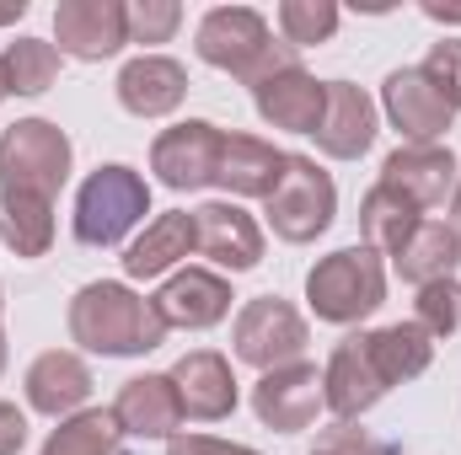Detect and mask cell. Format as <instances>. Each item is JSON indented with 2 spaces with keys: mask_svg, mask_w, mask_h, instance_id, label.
<instances>
[{
  "mask_svg": "<svg viewBox=\"0 0 461 455\" xmlns=\"http://www.w3.org/2000/svg\"><path fill=\"white\" fill-rule=\"evenodd\" d=\"M194 252L226 273H252L263 263V226L241 204H199L194 210Z\"/></svg>",
  "mask_w": 461,
  "mask_h": 455,
  "instance_id": "obj_14",
  "label": "cell"
},
{
  "mask_svg": "<svg viewBox=\"0 0 461 455\" xmlns=\"http://www.w3.org/2000/svg\"><path fill=\"white\" fill-rule=\"evenodd\" d=\"M381 108H386L392 129H397L408 145H440L446 129H451V118H456L451 108H446V97L424 81L419 65H402V70L386 76V86H381Z\"/></svg>",
  "mask_w": 461,
  "mask_h": 455,
  "instance_id": "obj_13",
  "label": "cell"
},
{
  "mask_svg": "<svg viewBox=\"0 0 461 455\" xmlns=\"http://www.w3.org/2000/svg\"><path fill=\"white\" fill-rule=\"evenodd\" d=\"M27 407L43 413V418H76L86 413V397H92V370L81 353L70 348H49L27 364Z\"/></svg>",
  "mask_w": 461,
  "mask_h": 455,
  "instance_id": "obj_17",
  "label": "cell"
},
{
  "mask_svg": "<svg viewBox=\"0 0 461 455\" xmlns=\"http://www.w3.org/2000/svg\"><path fill=\"white\" fill-rule=\"evenodd\" d=\"M0 311H5V295H0Z\"/></svg>",
  "mask_w": 461,
  "mask_h": 455,
  "instance_id": "obj_42",
  "label": "cell"
},
{
  "mask_svg": "<svg viewBox=\"0 0 461 455\" xmlns=\"http://www.w3.org/2000/svg\"><path fill=\"white\" fill-rule=\"evenodd\" d=\"M0 375H5V333H0Z\"/></svg>",
  "mask_w": 461,
  "mask_h": 455,
  "instance_id": "obj_40",
  "label": "cell"
},
{
  "mask_svg": "<svg viewBox=\"0 0 461 455\" xmlns=\"http://www.w3.org/2000/svg\"><path fill=\"white\" fill-rule=\"evenodd\" d=\"M5 97H11V92H5V76H0V103H5Z\"/></svg>",
  "mask_w": 461,
  "mask_h": 455,
  "instance_id": "obj_41",
  "label": "cell"
},
{
  "mask_svg": "<svg viewBox=\"0 0 461 455\" xmlns=\"http://www.w3.org/2000/svg\"><path fill=\"white\" fill-rule=\"evenodd\" d=\"M59 43H43V38H16L5 43L0 54V76H5V92L11 97H43L54 81H59Z\"/></svg>",
  "mask_w": 461,
  "mask_h": 455,
  "instance_id": "obj_28",
  "label": "cell"
},
{
  "mask_svg": "<svg viewBox=\"0 0 461 455\" xmlns=\"http://www.w3.org/2000/svg\"><path fill=\"white\" fill-rule=\"evenodd\" d=\"M38 455H118V418L113 407H86L76 418H59V429L43 440Z\"/></svg>",
  "mask_w": 461,
  "mask_h": 455,
  "instance_id": "obj_29",
  "label": "cell"
},
{
  "mask_svg": "<svg viewBox=\"0 0 461 455\" xmlns=\"http://www.w3.org/2000/svg\"><path fill=\"white\" fill-rule=\"evenodd\" d=\"M413 327H424L429 338H451L461 327V284L456 279H440V284H424L419 300H413Z\"/></svg>",
  "mask_w": 461,
  "mask_h": 455,
  "instance_id": "obj_31",
  "label": "cell"
},
{
  "mask_svg": "<svg viewBox=\"0 0 461 455\" xmlns=\"http://www.w3.org/2000/svg\"><path fill=\"white\" fill-rule=\"evenodd\" d=\"M172 386H177V402H183V418L194 424H221L236 413V375H230V359L215 348H194L172 364Z\"/></svg>",
  "mask_w": 461,
  "mask_h": 455,
  "instance_id": "obj_16",
  "label": "cell"
},
{
  "mask_svg": "<svg viewBox=\"0 0 461 455\" xmlns=\"http://www.w3.org/2000/svg\"><path fill=\"white\" fill-rule=\"evenodd\" d=\"M221 129L210 118H188V123H172L156 134L150 145V172L161 188L172 193H199L215 183V166H221Z\"/></svg>",
  "mask_w": 461,
  "mask_h": 455,
  "instance_id": "obj_7",
  "label": "cell"
},
{
  "mask_svg": "<svg viewBox=\"0 0 461 455\" xmlns=\"http://www.w3.org/2000/svg\"><path fill=\"white\" fill-rule=\"evenodd\" d=\"M397 279L402 284H440V279H456L461 268V236L446 220H419V230L402 241V252L392 257Z\"/></svg>",
  "mask_w": 461,
  "mask_h": 455,
  "instance_id": "obj_24",
  "label": "cell"
},
{
  "mask_svg": "<svg viewBox=\"0 0 461 455\" xmlns=\"http://www.w3.org/2000/svg\"><path fill=\"white\" fill-rule=\"evenodd\" d=\"M194 252V215L188 210H167L123 246V273L129 279H167L177 273V263Z\"/></svg>",
  "mask_w": 461,
  "mask_h": 455,
  "instance_id": "obj_23",
  "label": "cell"
},
{
  "mask_svg": "<svg viewBox=\"0 0 461 455\" xmlns=\"http://www.w3.org/2000/svg\"><path fill=\"white\" fill-rule=\"evenodd\" d=\"M188 97V70L167 54H140L118 70V103L134 118H167Z\"/></svg>",
  "mask_w": 461,
  "mask_h": 455,
  "instance_id": "obj_21",
  "label": "cell"
},
{
  "mask_svg": "<svg viewBox=\"0 0 461 455\" xmlns=\"http://www.w3.org/2000/svg\"><path fill=\"white\" fill-rule=\"evenodd\" d=\"M386 391H392V386L381 380V370H375V359H370V338H365V333H348V338L333 348L328 370H322L328 413H333L339 424H354V418L370 413Z\"/></svg>",
  "mask_w": 461,
  "mask_h": 455,
  "instance_id": "obj_15",
  "label": "cell"
},
{
  "mask_svg": "<svg viewBox=\"0 0 461 455\" xmlns=\"http://www.w3.org/2000/svg\"><path fill=\"white\" fill-rule=\"evenodd\" d=\"M456 177H461V166L451 156V145H397L381 161V188L402 193L419 215L446 204V193H456Z\"/></svg>",
  "mask_w": 461,
  "mask_h": 455,
  "instance_id": "obj_12",
  "label": "cell"
},
{
  "mask_svg": "<svg viewBox=\"0 0 461 455\" xmlns=\"http://www.w3.org/2000/svg\"><path fill=\"white\" fill-rule=\"evenodd\" d=\"M16 16H27V0H11V5H0V27H5V22H16Z\"/></svg>",
  "mask_w": 461,
  "mask_h": 455,
  "instance_id": "obj_38",
  "label": "cell"
},
{
  "mask_svg": "<svg viewBox=\"0 0 461 455\" xmlns=\"http://www.w3.org/2000/svg\"><path fill=\"white\" fill-rule=\"evenodd\" d=\"M252 103H258L263 123H274L285 134H317L322 108H328V81H317L306 65H295V70H279L274 81L252 86Z\"/></svg>",
  "mask_w": 461,
  "mask_h": 455,
  "instance_id": "obj_18",
  "label": "cell"
},
{
  "mask_svg": "<svg viewBox=\"0 0 461 455\" xmlns=\"http://www.w3.org/2000/svg\"><path fill=\"white\" fill-rule=\"evenodd\" d=\"M263 204H268L263 215H268V226H274L279 241L306 246V241H317L322 230L333 226V215H339V188H333V177H328L312 156H290L279 188H274Z\"/></svg>",
  "mask_w": 461,
  "mask_h": 455,
  "instance_id": "obj_5",
  "label": "cell"
},
{
  "mask_svg": "<svg viewBox=\"0 0 461 455\" xmlns=\"http://www.w3.org/2000/svg\"><path fill=\"white\" fill-rule=\"evenodd\" d=\"M129 43H167L183 27V5L177 0H129Z\"/></svg>",
  "mask_w": 461,
  "mask_h": 455,
  "instance_id": "obj_32",
  "label": "cell"
},
{
  "mask_svg": "<svg viewBox=\"0 0 461 455\" xmlns=\"http://www.w3.org/2000/svg\"><path fill=\"white\" fill-rule=\"evenodd\" d=\"M145 215H150V183L134 166L108 161L76 193V241L81 246H118V241H129V230Z\"/></svg>",
  "mask_w": 461,
  "mask_h": 455,
  "instance_id": "obj_4",
  "label": "cell"
},
{
  "mask_svg": "<svg viewBox=\"0 0 461 455\" xmlns=\"http://www.w3.org/2000/svg\"><path fill=\"white\" fill-rule=\"evenodd\" d=\"M322 156L333 161H359L375 145V103L354 86V81H328V108H322V129L312 134Z\"/></svg>",
  "mask_w": 461,
  "mask_h": 455,
  "instance_id": "obj_22",
  "label": "cell"
},
{
  "mask_svg": "<svg viewBox=\"0 0 461 455\" xmlns=\"http://www.w3.org/2000/svg\"><path fill=\"white\" fill-rule=\"evenodd\" d=\"M424 81L446 97V108L451 113H461V38H440L429 54H424Z\"/></svg>",
  "mask_w": 461,
  "mask_h": 455,
  "instance_id": "obj_33",
  "label": "cell"
},
{
  "mask_svg": "<svg viewBox=\"0 0 461 455\" xmlns=\"http://www.w3.org/2000/svg\"><path fill=\"white\" fill-rule=\"evenodd\" d=\"M118 434H134V440H177L183 429V402H177V386L172 375H134L123 380L113 402Z\"/></svg>",
  "mask_w": 461,
  "mask_h": 455,
  "instance_id": "obj_19",
  "label": "cell"
},
{
  "mask_svg": "<svg viewBox=\"0 0 461 455\" xmlns=\"http://www.w3.org/2000/svg\"><path fill=\"white\" fill-rule=\"evenodd\" d=\"M70 134L49 118H16L0 134V193H27V199H49L70 183Z\"/></svg>",
  "mask_w": 461,
  "mask_h": 455,
  "instance_id": "obj_3",
  "label": "cell"
},
{
  "mask_svg": "<svg viewBox=\"0 0 461 455\" xmlns=\"http://www.w3.org/2000/svg\"><path fill=\"white\" fill-rule=\"evenodd\" d=\"M167 455H258V451L230 445V440H210V434H177V440H167Z\"/></svg>",
  "mask_w": 461,
  "mask_h": 455,
  "instance_id": "obj_35",
  "label": "cell"
},
{
  "mask_svg": "<svg viewBox=\"0 0 461 455\" xmlns=\"http://www.w3.org/2000/svg\"><path fill=\"white\" fill-rule=\"evenodd\" d=\"M268 43H274V32H268V22L252 5H215V11H204V22L194 32L199 59L215 65V70H226V76H236V81L252 76V65L263 59Z\"/></svg>",
  "mask_w": 461,
  "mask_h": 455,
  "instance_id": "obj_9",
  "label": "cell"
},
{
  "mask_svg": "<svg viewBox=\"0 0 461 455\" xmlns=\"http://www.w3.org/2000/svg\"><path fill=\"white\" fill-rule=\"evenodd\" d=\"M386 300V268L381 252L370 246H339L328 257H317V268L306 273V306L317 311V322H365L370 311H381Z\"/></svg>",
  "mask_w": 461,
  "mask_h": 455,
  "instance_id": "obj_2",
  "label": "cell"
},
{
  "mask_svg": "<svg viewBox=\"0 0 461 455\" xmlns=\"http://www.w3.org/2000/svg\"><path fill=\"white\" fill-rule=\"evenodd\" d=\"M0 241L16 257H43L54 246V204L27 193H0Z\"/></svg>",
  "mask_w": 461,
  "mask_h": 455,
  "instance_id": "obj_27",
  "label": "cell"
},
{
  "mask_svg": "<svg viewBox=\"0 0 461 455\" xmlns=\"http://www.w3.org/2000/svg\"><path fill=\"white\" fill-rule=\"evenodd\" d=\"M306 317L290 306V300H279V295H258V300H247L241 311H236V322H230V348H236V359L241 364H252V370H285V364H301V353H306Z\"/></svg>",
  "mask_w": 461,
  "mask_h": 455,
  "instance_id": "obj_6",
  "label": "cell"
},
{
  "mask_svg": "<svg viewBox=\"0 0 461 455\" xmlns=\"http://www.w3.org/2000/svg\"><path fill=\"white\" fill-rule=\"evenodd\" d=\"M27 445V418L16 402H0V455H22Z\"/></svg>",
  "mask_w": 461,
  "mask_h": 455,
  "instance_id": "obj_36",
  "label": "cell"
},
{
  "mask_svg": "<svg viewBox=\"0 0 461 455\" xmlns=\"http://www.w3.org/2000/svg\"><path fill=\"white\" fill-rule=\"evenodd\" d=\"M252 413H258L263 429H279V434H301V429H312V424L328 413L322 370L301 359V364H285V370L258 375V386H252Z\"/></svg>",
  "mask_w": 461,
  "mask_h": 455,
  "instance_id": "obj_8",
  "label": "cell"
},
{
  "mask_svg": "<svg viewBox=\"0 0 461 455\" xmlns=\"http://www.w3.org/2000/svg\"><path fill=\"white\" fill-rule=\"evenodd\" d=\"M290 150L258 139V134H226L221 139V166H215V188H226L230 199H268L285 177Z\"/></svg>",
  "mask_w": 461,
  "mask_h": 455,
  "instance_id": "obj_20",
  "label": "cell"
},
{
  "mask_svg": "<svg viewBox=\"0 0 461 455\" xmlns=\"http://www.w3.org/2000/svg\"><path fill=\"white\" fill-rule=\"evenodd\" d=\"M54 38H59V54H70V59H86V65L113 59L129 43L123 0H59L54 5Z\"/></svg>",
  "mask_w": 461,
  "mask_h": 455,
  "instance_id": "obj_11",
  "label": "cell"
},
{
  "mask_svg": "<svg viewBox=\"0 0 461 455\" xmlns=\"http://www.w3.org/2000/svg\"><path fill=\"white\" fill-rule=\"evenodd\" d=\"M419 210L402 199V193H392V188H370L365 193V204H359V236H365V246L370 252H381V257H397L402 252V241L419 230Z\"/></svg>",
  "mask_w": 461,
  "mask_h": 455,
  "instance_id": "obj_26",
  "label": "cell"
},
{
  "mask_svg": "<svg viewBox=\"0 0 461 455\" xmlns=\"http://www.w3.org/2000/svg\"><path fill=\"white\" fill-rule=\"evenodd\" d=\"M312 455H392L381 440H370L365 429H348V424H339V429H328L322 440H317V451Z\"/></svg>",
  "mask_w": 461,
  "mask_h": 455,
  "instance_id": "obj_34",
  "label": "cell"
},
{
  "mask_svg": "<svg viewBox=\"0 0 461 455\" xmlns=\"http://www.w3.org/2000/svg\"><path fill=\"white\" fill-rule=\"evenodd\" d=\"M365 338H370V359H375V370H381L386 386L419 380L435 364V338L424 327H413V322H392V327H375Z\"/></svg>",
  "mask_w": 461,
  "mask_h": 455,
  "instance_id": "obj_25",
  "label": "cell"
},
{
  "mask_svg": "<svg viewBox=\"0 0 461 455\" xmlns=\"http://www.w3.org/2000/svg\"><path fill=\"white\" fill-rule=\"evenodd\" d=\"M65 322H70V343H81L86 353H103V359H140L167 343V322L156 317V306L118 279H97V284L76 290Z\"/></svg>",
  "mask_w": 461,
  "mask_h": 455,
  "instance_id": "obj_1",
  "label": "cell"
},
{
  "mask_svg": "<svg viewBox=\"0 0 461 455\" xmlns=\"http://www.w3.org/2000/svg\"><path fill=\"white\" fill-rule=\"evenodd\" d=\"M279 32L290 49H317L339 32V5L333 0H285L279 5Z\"/></svg>",
  "mask_w": 461,
  "mask_h": 455,
  "instance_id": "obj_30",
  "label": "cell"
},
{
  "mask_svg": "<svg viewBox=\"0 0 461 455\" xmlns=\"http://www.w3.org/2000/svg\"><path fill=\"white\" fill-rule=\"evenodd\" d=\"M424 16H429V22H451V27H461V5H440V0H424Z\"/></svg>",
  "mask_w": 461,
  "mask_h": 455,
  "instance_id": "obj_37",
  "label": "cell"
},
{
  "mask_svg": "<svg viewBox=\"0 0 461 455\" xmlns=\"http://www.w3.org/2000/svg\"><path fill=\"white\" fill-rule=\"evenodd\" d=\"M446 226L461 236V177H456V193H451V220H446Z\"/></svg>",
  "mask_w": 461,
  "mask_h": 455,
  "instance_id": "obj_39",
  "label": "cell"
},
{
  "mask_svg": "<svg viewBox=\"0 0 461 455\" xmlns=\"http://www.w3.org/2000/svg\"><path fill=\"white\" fill-rule=\"evenodd\" d=\"M230 279L226 273H215V268H177V273H167L161 279V290L150 295V306H156V317L167 322V333L172 327H183V333H204V327H221L230 317Z\"/></svg>",
  "mask_w": 461,
  "mask_h": 455,
  "instance_id": "obj_10",
  "label": "cell"
}]
</instances>
